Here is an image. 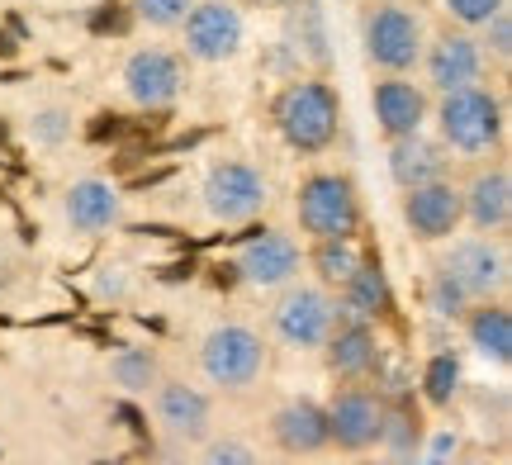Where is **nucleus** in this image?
I'll use <instances>...</instances> for the list:
<instances>
[{
  "label": "nucleus",
  "instance_id": "nucleus-1",
  "mask_svg": "<svg viewBox=\"0 0 512 465\" xmlns=\"http://www.w3.org/2000/svg\"><path fill=\"white\" fill-rule=\"evenodd\" d=\"M337 124H342V100L328 81H290L275 95V129L299 157H318L337 143Z\"/></svg>",
  "mask_w": 512,
  "mask_h": 465
},
{
  "label": "nucleus",
  "instance_id": "nucleus-2",
  "mask_svg": "<svg viewBox=\"0 0 512 465\" xmlns=\"http://www.w3.org/2000/svg\"><path fill=\"white\" fill-rule=\"evenodd\" d=\"M437 129L441 143L460 152V157L494 152L503 143V100L494 91H484V86H465V91L441 95Z\"/></svg>",
  "mask_w": 512,
  "mask_h": 465
},
{
  "label": "nucleus",
  "instance_id": "nucleus-3",
  "mask_svg": "<svg viewBox=\"0 0 512 465\" xmlns=\"http://www.w3.org/2000/svg\"><path fill=\"white\" fill-rule=\"evenodd\" d=\"M299 228L313 242H332V238H356L361 228V195L342 171H313L309 181L299 186Z\"/></svg>",
  "mask_w": 512,
  "mask_h": 465
},
{
  "label": "nucleus",
  "instance_id": "nucleus-4",
  "mask_svg": "<svg viewBox=\"0 0 512 465\" xmlns=\"http://www.w3.org/2000/svg\"><path fill=\"white\" fill-rule=\"evenodd\" d=\"M200 366L209 375V385H219V390H247L266 371V342L247 323H219L214 333L204 337Z\"/></svg>",
  "mask_w": 512,
  "mask_h": 465
},
{
  "label": "nucleus",
  "instance_id": "nucleus-5",
  "mask_svg": "<svg viewBox=\"0 0 512 465\" xmlns=\"http://www.w3.org/2000/svg\"><path fill=\"white\" fill-rule=\"evenodd\" d=\"M422 48H427V38H422V19L399 5V0H384L366 15V57L389 76H403L413 72L422 62Z\"/></svg>",
  "mask_w": 512,
  "mask_h": 465
},
{
  "label": "nucleus",
  "instance_id": "nucleus-6",
  "mask_svg": "<svg viewBox=\"0 0 512 465\" xmlns=\"http://www.w3.org/2000/svg\"><path fill=\"white\" fill-rule=\"evenodd\" d=\"M185 29V53L195 62H228V57L242 53V38H247V24H242V10L228 5V0H195L190 15L181 19Z\"/></svg>",
  "mask_w": 512,
  "mask_h": 465
},
{
  "label": "nucleus",
  "instance_id": "nucleus-7",
  "mask_svg": "<svg viewBox=\"0 0 512 465\" xmlns=\"http://www.w3.org/2000/svg\"><path fill=\"white\" fill-rule=\"evenodd\" d=\"M328 413V447H342V451H370L380 447L384 437V399L375 390H361V385H351V390H337L332 394V404H323Z\"/></svg>",
  "mask_w": 512,
  "mask_h": 465
},
{
  "label": "nucleus",
  "instance_id": "nucleus-8",
  "mask_svg": "<svg viewBox=\"0 0 512 465\" xmlns=\"http://www.w3.org/2000/svg\"><path fill=\"white\" fill-rule=\"evenodd\" d=\"M332 323H337V304L328 299L323 285H294L280 295L275 304V333L285 347H299V352H309V347H323V337L332 333Z\"/></svg>",
  "mask_w": 512,
  "mask_h": 465
},
{
  "label": "nucleus",
  "instance_id": "nucleus-9",
  "mask_svg": "<svg viewBox=\"0 0 512 465\" xmlns=\"http://www.w3.org/2000/svg\"><path fill=\"white\" fill-rule=\"evenodd\" d=\"M204 209L219 224H252L256 214L266 209V181H261V171L247 167V162L214 167L209 181H204Z\"/></svg>",
  "mask_w": 512,
  "mask_h": 465
},
{
  "label": "nucleus",
  "instance_id": "nucleus-10",
  "mask_svg": "<svg viewBox=\"0 0 512 465\" xmlns=\"http://www.w3.org/2000/svg\"><path fill=\"white\" fill-rule=\"evenodd\" d=\"M181 86H185L181 57L166 53V48H138L124 62V91L143 110H166L181 95Z\"/></svg>",
  "mask_w": 512,
  "mask_h": 465
},
{
  "label": "nucleus",
  "instance_id": "nucleus-11",
  "mask_svg": "<svg viewBox=\"0 0 512 465\" xmlns=\"http://www.w3.org/2000/svg\"><path fill=\"white\" fill-rule=\"evenodd\" d=\"M446 271L460 280V290L475 299H498L503 285H508V252L489 238H470V242H456L451 257H446Z\"/></svg>",
  "mask_w": 512,
  "mask_h": 465
},
{
  "label": "nucleus",
  "instance_id": "nucleus-12",
  "mask_svg": "<svg viewBox=\"0 0 512 465\" xmlns=\"http://www.w3.org/2000/svg\"><path fill=\"white\" fill-rule=\"evenodd\" d=\"M403 224L418 242H441L451 238L465 214H460V190L451 181H432V186L403 190Z\"/></svg>",
  "mask_w": 512,
  "mask_h": 465
},
{
  "label": "nucleus",
  "instance_id": "nucleus-13",
  "mask_svg": "<svg viewBox=\"0 0 512 465\" xmlns=\"http://www.w3.org/2000/svg\"><path fill=\"white\" fill-rule=\"evenodd\" d=\"M152 404H157V423H162L176 442H204V437H209L214 409H209V394L204 390L185 385V380H157Z\"/></svg>",
  "mask_w": 512,
  "mask_h": 465
},
{
  "label": "nucleus",
  "instance_id": "nucleus-14",
  "mask_svg": "<svg viewBox=\"0 0 512 465\" xmlns=\"http://www.w3.org/2000/svg\"><path fill=\"white\" fill-rule=\"evenodd\" d=\"M422 67H427V81L441 95H451L465 91V86H479L484 53H479V43L470 34H441L432 48H422Z\"/></svg>",
  "mask_w": 512,
  "mask_h": 465
},
{
  "label": "nucleus",
  "instance_id": "nucleus-15",
  "mask_svg": "<svg viewBox=\"0 0 512 465\" xmlns=\"http://www.w3.org/2000/svg\"><path fill=\"white\" fill-rule=\"evenodd\" d=\"M238 271L247 285L280 290V285H290V280L299 276V247H294V238H285V233H266V228H261V233L242 247Z\"/></svg>",
  "mask_w": 512,
  "mask_h": 465
},
{
  "label": "nucleus",
  "instance_id": "nucleus-16",
  "mask_svg": "<svg viewBox=\"0 0 512 465\" xmlns=\"http://www.w3.org/2000/svg\"><path fill=\"white\" fill-rule=\"evenodd\" d=\"M370 105H375V124H380V133L389 143L394 138H413L427 124V91L413 86V81H403V76L380 81L375 95H370Z\"/></svg>",
  "mask_w": 512,
  "mask_h": 465
},
{
  "label": "nucleus",
  "instance_id": "nucleus-17",
  "mask_svg": "<svg viewBox=\"0 0 512 465\" xmlns=\"http://www.w3.org/2000/svg\"><path fill=\"white\" fill-rule=\"evenodd\" d=\"M460 214L479 228V233H498L512 224V176L503 167L479 171L470 186L460 190Z\"/></svg>",
  "mask_w": 512,
  "mask_h": 465
},
{
  "label": "nucleus",
  "instance_id": "nucleus-18",
  "mask_svg": "<svg viewBox=\"0 0 512 465\" xmlns=\"http://www.w3.org/2000/svg\"><path fill=\"white\" fill-rule=\"evenodd\" d=\"M446 167H451L446 148L432 143V138H422V133L389 143V176H394L399 190H418V186H432V181H446Z\"/></svg>",
  "mask_w": 512,
  "mask_h": 465
},
{
  "label": "nucleus",
  "instance_id": "nucleus-19",
  "mask_svg": "<svg viewBox=\"0 0 512 465\" xmlns=\"http://www.w3.org/2000/svg\"><path fill=\"white\" fill-rule=\"evenodd\" d=\"M271 432L280 451H290V456H318V451L328 447V413L318 399H290L285 409L271 418Z\"/></svg>",
  "mask_w": 512,
  "mask_h": 465
},
{
  "label": "nucleus",
  "instance_id": "nucleus-20",
  "mask_svg": "<svg viewBox=\"0 0 512 465\" xmlns=\"http://www.w3.org/2000/svg\"><path fill=\"white\" fill-rule=\"evenodd\" d=\"M465 337H470V347H475L484 361H494V366H508L512 361V314L503 299H479L470 304V314H465Z\"/></svg>",
  "mask_w": 512,
  "mask_h": 465
},
{
  "label": "nucleus",
  "instance_id": "nucleus-21",
  "mask_svg": "<svg viewBox=\"0 0 512 465\" xmlns=\"http://www.w3.org/2000/svg\"><path fill=\"white\" fill-rule=\"evenodd\" d=\"M323 352H328V371L342 380H356L375 366V328L370 323H332V333L323 337Z\"/></svg>",
  "mask_w": 512,
  "mask_h": 465
},
{
  "label": "nucleus",
  "instance_id": "nucleus-22",
  "mask_svg": "<svg viewBox=\"0 0 512 465\" xmlns=\"http://www.w3.org/2000/svg\"><path fill=\"white\" fill-rule=\"evenodd\" d=\"M67 224L76 233H110L119 224V190L110 181H76L67 190Z\"/></svg>",
  "mask_w": 512,
  "mask_h": 465
},
{
  "label": "nucleus",
  "instance_id": "nucleus-23",
  "mask_svg": "<svg viewBox=\"0 0 512 465\" xmlns=\"http://www.w3.org/2000/svg\"><path fill=\"white\" fill-rule=\"evenodd\" d=\"M389 304H394V295H389V276L380 271V261L366 257L361 261V271L342 285V314H347L351 323H375V318L389 314Z\"/></svg>",
  "mask_w": 512,
  "mask_h": 465
},
{
  "label": "nucleus",
  "instance_id": "nucleus-24",
  "mask_svg": "<svg viewBox=\"0 0 512 465\" xmlns=\"http://www.w3.org/2000/svg\"><path fill=\"white\" fill-rule=\"evenodd\" d=\"M361 261H366V252L356 247V238H332L313 247V271L323 280V290H342L361 271Z\"/></svg>",
  "mask_w": 512,
  "mask_h": 465
},
{
  "label": "nucleus",
  "instance_id": "nucleus-25",
  "mask_svg": "<svg viewBox=\"0 0 512 465\" xmlns=\"http://www.w3.org/2000/svg\"><path fill=\"white\" fill-rule=\"evenodd\" d=\"M110 375L124 394H147L157 390V380H162V361L147 347H124V352L110 356Z\"/></svg>",
  "mask_w": 512,
  "mask_h": 465
},
{
  "label": "nucleus",
  "instance_id": "nucleus-26",
  "mask_svg": "<svg viewBox=\"0 0 512 465\" xmlns=\"http://www.w3.org/2000/svg\"><path fill=\"white\" fill-rule=\"evenodd\" d=\"M427 304H432V314H437V318H465L475 299L460 290V280L451 276L446 266H437V276H432V290H427Z\"/></svg>",
  "mask_w": 512,
  "mask_h": 465
},
{
  "label": "nucleus",
  "instance_id": "nucleus-27",
  "mask_svg": "<svg viewBox=\"0 0 512 465\" xmlns=\"http://www.w3.org/2000/svg\"><path fill=\"white\" fill-rule=\"evenodd\" d=\"M460 390V361L456 356H432L427 361V375H422V394H427V404H451Z\"/></svg>",
  "mask_w": 512,
  "mask_h": 465
},
{
  "label": "nucleus",
  "instance_id": "nucleus-28",
  "mask_svg": "<svg viewBox=\"0 0 512 465\" xmlns=\"http://www.w3.org/2000/svg\"><path fill=\"white\" fill-rule=\"evenodd\" d=\"M195 0H133V19H143L152 29H176L190 15Z\"/></svg>",
  "mask_w": 512,
  "mask_h": 465
},
{
  "label": "nucleus",
  "instance_id": "nucleus-29",
  "mask_svg": "<svg viewBox=\"0 0 512 465\" xmlns=\"http://www.w3.org/2000/svg\"><path fill=\"white\" fill-rule=\"evenodd\" d=\"M441 10L456 19L460 29H484L498 10H508V0H441Z\"/></svg>",
  "mask_w": 512,
  "mask_h": 465
},
{
  "label": "nucleus",
  "instance_id": "nucleus-30",
  "mask_svg": "<svg viewBox=\"0 0 512 465\" xmlns=\"http://www.w3.org/2000/svg\"><path fill=\"white\" fill-rule=\"evenodd\" d=\"M479 53H494L498 62L512 57V10H498L489 24H484V38H475Z\"/></svg>",
  "mask_w": 512,
  "mask_h": 465
},
{
  "label": "nucleus",
  "instance_id": "nucleus-31",
  "mask_svg": "<svg viewBox=\"0 0 512 465\" xmlns=\"http://www.w3.org/2000/svg\"><path fill=\"white\" fill-rule=\"evenodd\" d=\"M200 465H261L256 461V451L238 437H223V442H209L200 456Z\"/></svg>",
  "mask_w": 512,
  "mask_h": 465
},
{
  "label": "nucleus",
  "instance_id": "nucleus-32",
  "mask_svg": "<svg viewBox=\"0 0 512 465\" xmlns=\"http://www.w3.org/2000/svg\"><path fill=\"white\" fill-rule=\"evenodd\" d=\"M67 133H72V114H67V110L34 114V138H38V143H48V148H53V143H62V138H67Z\"/></svg>",
  "mask_w": 512,
  "mask_h": 465
},
{
  "label": "nucleus",
  "instance_id": "nucleus-33",
  "mask_svg": "<svg viewBox=\"0 0 512 465\" xmlns=\"http://www.w3.org/2000/svg\"><path fill=\"white\" fill-rule=\"evenodd\" d=\"M91 29H95V34H124V29H128V10H124V5H105V10H95Z\"/></svg>",
  "mask_w": 512,
  "mask_h": 465
},
{
  "label": "nucleus",
  "instance_id": "nucleus-34",
  "mask_svg": "<svg viewBox=\"0 0 512 465\" xmlns=\"http://www.w3.org/2000/svg\"><path fill=\"white\" fill-rule=\"evenodd\" d=\"M128 124L124 119H119V114H95V124H91V138L95 143H100V138H119V133H124Z\"/></svg>",
  "mask_w": 512,
  "mask_h": 465
},
{
  "label": "nucleus",
  "instance_id": "nucleus-35",
  "mask_svg": "<svg viewBox=\"0 0 512 465\" xmlns=\"http://www.w3.org/2000/svg\"><path fill=\"white\" fill-rule=\"evenodd\" d=\"M95 290H100V295H124V276H119V266H105L100 280H95Z\"/></svg>",
  "mask_w": 512,
  "mask_h": 465
},
{
  "label": "nucleus",
  "instance_id": "nucleus-36",
  "mask_svg": "<svg viewBox=\"0 0 512 465\" xmlns=\"http://www.w3.org/2000/svg\"><path fill=\"white\" fill-rule=\"evenodd\" d=\"M252 5H285V0H252Z\"/></svg>",
  "mask_w": 512,
  "mask_h": 465
},
{
  "label": "nucleus",
  "instance_id": "nucleus-37",
  "mask_svg": "<svg viewBox=\"0 0 512 465\" xmlns=\"http://www.w3.org/2000/svg\"><path fill=\"white\" fill-rule=\"evenodd\" d=\"M356 465H389V461H356Z\"/></svg>",
  "mask_w": 512,
  "mask_h": 465
},
{
  "label": "nucleus",
  "instance_id": "nucleus-38",
  "mask_svg": "<svg viewBox=\"0 0 512 465\" xmlns=\"http://www.w3.org/2000/svg\"><path fill=\"white\" fill-rule=\"evenodd\" d=\"M460 465H484V461H460Z\"/></svg>",
  "mask_w": 512,
  "mask_h": 465
},
{
  "label": "nucleus",
  "instance_id": "nucleus-39",
  "mask_svg": "<svg viewBox=\"0 0 512 465\" xmlns=\"http://www.w3.org/2000/svg\"><path fill=\"white\" fill-rule=\"evenodd\" d=\"M0 138H5V119H0Z\"/></svg>",
  "mask_w": 512,
  "mask_h": 465
}]
</instances>
